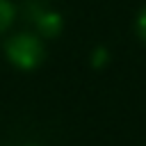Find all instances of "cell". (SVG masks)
<instances>
[{
  "instance_id": "cell-5",
  "label": "cell",
  "mask_w": 146,
  "mask_h": 146,
  "mask_svg": "<svg viewBox=\"0 0 146 146\" xmlns=\"http://www.w3.org/2000/svg\"><path fill=\"white\" fill-rule=\"evenodd\" d=\"M94 62H96V64H103V62H105V50H98L96 57H94Z\"/></svg>"
},
{
  "instance_id": "cell-4",
  "label": "cell",
  "mask_w": 146,
  "mask_h": 146,
  "mask_svg": "<svg viewBox=\"0 0 146 146\" xmlns=\"http://www.w3.org/2000/svg\"><path fill=\"white\" fill-rule=\"evenodd\" d=\"M137 30H139V36L146 41V9L139 14V18H137Z\"/></svg>"
},
{
  "instance_id": "cell-1",
  "label": "cell",
  "mask_w": 146,
  "mask_h": 146,
  "mask_svg": "<svg viewBox=\"0 0 146 146\" xmlns=\"http://www.w3.org/2000/svg\"><path fill=\"white\" fill-rule=\"evenodd\" d=\"M7 57L14 66L18 68H34L41 59H43V46L34 34H16L7 41L5 46Z\"/></svg>"
},
{
  "instance_id": "cell-2",
  "label": "cell",
  "mask_w": 146,
  "mask_h": 146,
  "mask_svg": "<svg viewBox=\"0 0 146 146\" xmlns=\"http://www.w3.org/2000/svg\"><path fill=\"white\" fill-rule=\"evenodd\" d=\"M34 21H36L39 32L46 34V36H55V34L62 30V18H59V14H55V11H39V14L34 16Z\"/></svg>"
},
{
  "instance_id": "cell-3",
  "label": "cell",
  "mask_w": 146,
  "mask_h": 146,
  "mask_svg": "<svg viewBox=\"0 0 146 146\" xmlns=\"http://www.w3.org/2000/svg\"><path fill=\"white\" fill-rule=\"evenodd\" d=\"M14 21V7L9 0H0V32L7 30Z\"/></svg>"
}]
</instances>
